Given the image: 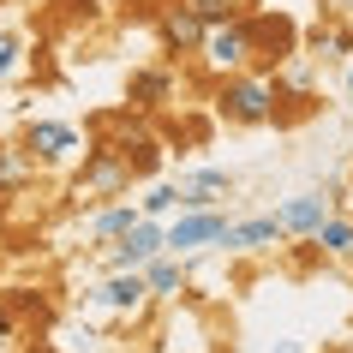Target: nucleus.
Returning <instances> with one entry per match:
<instances>
[{
  "label": "nucleus",
  "instance_id": "nucleus-9",
  "mask_svg": "<svg viewBox=\"0 0 353 353\" xmlns=\"http://www.w3.org/2000/svg\"><path fill=\"white\" fill-rule=\"evenodd\" d=\"M174 192H180V210H222L234 198V174L228 168H186Z\"/></svg>",
  "mask_w": 353,
  "mask_h": 353
},
{
  "label": "nucleus",
  "instance_id": "nucleus-6",
  "mask_svg": "<svg viewBox=\"0 0 353 353\" xmlns=\"http://www.w3.org/2000/svg\"><path fill=\"white\" fill-rule=\"evenodd\" d=\"M19 150H24L30 168H66L78 150H84V138H78V126H66V120H24Z\"/></svg>",
  "mask_w": 353,
  "mask_h": 353
},
{
  "label": "nucleus",
  "instance_id": "nucleus-15",
  "mask_svg": "<svg viewBox=\"0 0 353 353\" xmlns=\"http://www.w3.org/2000/svg\"><path fill=\"white\" fill-rule=\"evenodd\" d=\"M138 222H144V216H138V204H132V198H120V204H102V210L90 216V234H96L102 245H114L120 234H132Z\"/></svg>",
  "mask_w": 353,
  "mask_h": 353
},
{
  "label": "nucleus",
  "instance_id": "nucleus-2",
  "mask_svg": "<svg viewBox=\"0 0 353 353\" xmlns=\"http://www.w3.org/2000/svg\"><path fill=\"white\" fill-rule=\"evenodd\" d=\"M102 126H108V150L126 162V174L132 180H150L156 162H162V138L144 126V114L126 108V114H114V120H102Z\"/></svg>",
  "mask_w": 353,
  "mask_h": 353
},
{
  "label": "nucleus",
  "instance_id": "nucleus-20",
  "mask_svg": "<svg viewBox=\"0 0 353 353\" xmlns=\"http://www.w3.org/2000/svg\"><path fill=\"white\" fill-rule=\"evenodd\" d=\"M138 216H144V222H174V216H180V192L174 186H150L144 198H138Z\"/></svg>",
  "mask_w": 353,
  "mask_h": 353
},
{
  "label": "nucleus",
  "instance_id": "nucleus-16",
  "mask_svg": "<svg viewBox=\"0 0 353 353\" xmlns=\"http://www.w3.org/2000/svg\"><path fill=\"white\" fill-rule=\"evenodd\" d=\"M192 19L204 24V30H216V24H234V19H252V6L258 0H180Z\"/></svg>",
  "mask_w": 353,
  "mask_h": 353
},
{
  "label": "nucleus",
  "instance_id": "nucleus-17",
  "mask_svg": "<svg viewBox=\"0 0 353 353\" xmlns=\"http://www.w3.org/2000/svg\"><path fill=\"white\" fill-rule=\"evenodd\" d=\"M312 245L323 258H353V216H330V222L312 234Z\"/></svg>",
  "mask_w": 353,
  "mask_h": 353
},
{
  "label": "nucleus",
  "instance_id": "nucleus-12",
  "mask_svg": "<svg viewBox=\"0 0 353 353\" xmlns=\"http://www.w3.org/2000/svg\"><path fill=\"white\" fill-rule=\"evenodd\" d=\"M174 90H180V78H174V66H138L132 72V84H126V108L132 114H156V108H168L174 102Z\"/></svg>",
  "mask_w": 353,
  "mask_h": 353
},
{
  "label": "nucleus",
  "instance_id": "nucleus-18",
  "mask_svg": "<svg viewBox=\"0 0 353 353\" xmlns=\"http://www.w3.org/2000/svg\"><path fill=\"white\" fill-rule=\"evenodd\" d=\"M0 305L19 317V323H48V294L42 288H12V299H0Z\"/></svg>",
  "mask_w": 353,
  "mask_h": 353
},
{
  "label": "nucleus",
  "instance_id": "nucleus-10",
  "mask_svg": "<svg viewBox=\"0 0 353 353\" xmlns=\"http://www.w3.org/2000/svg\"><path fill=\"white\" fill-rule=\"evenodd\" d=\"M288 234H281L276 216H234L222 234V252H234V258H252V252H270V245H281Z\"/></svg>",
  "mask_w": 353,
  "mask_h": 353
},
{
  "label": "nucleus",
  "instance_id": "nucleus-13",
  "mask_svg": "<svg viewBox=\"0 0 353 353\" xmlns=\"http://www.w3.org/2000/svg\"><path fill=\"white\" fill-rule=\"evenodd\" d=\"M90 305H102V312H144V299H150V288H144V276H108V281H96L90 294Z\"/></svg>",
  "mask_w": 353,
  "mask_h": 353
},
{
  "label": "nucleus",
  "instance_id": "nucleus-8",
  "mask_svg": "<svg viewBox=\"0 0 353 353\" xmlns=\"http://www.w3.org/2000/svg\"><path fill=\"white\" fill-rule=\"evenodd\" d=\"M150 258H162V222H138L108 245V276H138Z\"/></svg>",
  "mask_w": 353,
  "mask_h": 353
},
{
  "label": "nucleus",
  "instance_id": "nucleus-1",
  "mask_svg": "<svg viewBox=\"0 0 353 353\" xmlns=\"http://www.w3.org/2000/svg\"><path fill=\"white\" fill-rule=\"evenodd\" d=\"M216 114L228 126H270L281 114V90L270 72H234L216 78Z\"/></svg>",
  "mask_w": 353,
  "mask_h": 353
},
{
  "label": "nucleus",
  "instance_id": "nucleus-11",
  "mask_svg": "<svg viewBox=\"0 0 353 353\" xmlns=\"http://www.w3.org/2000/svg\"><path fill=\"white\" fill-rule=\"evenodd\" d=\"M156 42H162V54H174V60H180V54H198V48H204V24L174 0V6L156 12Z\"/></svg>",
  "mask_w": 353,
  "mask_h": 353
},
{
  "label": "nucleus",
  "instance_id": "nucleus-23",
  "mask_svg": "<svg viewBox=\"0 0 353 353\" xmlns=\"http://www.w3.org/2000/svg\"><path fill=\"white\" fill-rule=\"evenodd\" d=\"M24 330V323H19V317H12V312H6V305H0V341H12V335H19Z\"/></svg>",
  "mask_w": 353,
  "mask_h": 353
},
{
  "label": "nucleus",
  "instance_id": "nucleus-19",
  "mask_svg": "<svg viewBox=\"0 0 353 353\" xmlns=\"http://www.w3.org/2000/svg\"><path fill=\"white\" fill-rule=\"evenodd\" d=\"M30 174H37V168L24 162L19 144H0V198H6V192H19V186H30Z\"/></svg>",
  "mask_w": 353,
  "mask_h": 353
},
{
  "label": "nucleus",
  "instance_id": "nucleus-5",
  "mask_svg": "<svg viewBox=\"0 0 353 353\" xmlns=\"http://www.w3.org/2000/svg\"><path fill=\"white\" fill-rule=\"evenodd\" d=\"M216 78H234V72H252V60H258V37H252V19H234V24H216L204 30V48H198Z\"/></svg>",
  "mask_w": 353,
  "mask_h": 353
},
{
  "label": "nucleus",
  "instance_id": "nucleus-24",
  "mask_svg": "<svg viewBox=\"0 0 353 353\" xmlns=\"http://www.w3.org/2000/svg\"><path fill=\"white\" fill-rule=\"evenodd\" d=\"M347 96H353V66H347Z\"/></svg>",
  "mask_w": 353,
  "mask_h": 353
},
{
  "label": "nucleus",
  "instance_id": "nucleus-21",
  "mask_svg": "<svg viewBox=\"0 0 353 353\" xmlns=\"http://www.w3.org/2000/svg\"><path fill=\"white\" fill-rule=\"evenodd\" d=\"M312 48H317V60H347L353 54V30H317Z\"/></svg>",
  "mask_w": 353,
  "mask_h": 353
},
{
  "label": "nucleus",
  "instance_id": "nucleus-14",
  "mask_svg": "<svg viewBox=\"0 0 353 353\" xmlns=\"http://www.w3.org/2000/svg\"><path fill=\"white\" fill-rule=\"evenodd\" d=\"M138 276H144L150 299H174V294H186V258H168V252H162V258H150Z\"/></svg>",
  "mask_w": 353,
  "mask_h": 353
},
{
  "label": "nucleus",
  "instance_id": "nucleus-22",
  "mask_svg": "<svg viewBox=\"0 0 353 353\" xmlns=\"http://www.w3.org/2000/svg\"><path fill=\"white\" fill-rule=\"evenodd\" d=\"M19 60H24V42L12 37V30H0V84L19 72Z\"/></svg>",
  "mask_w": 353,
  "mask_h": 353
},
{
  "label": "nucleus",
  "instance_id": "nucleus-4",
  "mask_svg": "<svg viewBox=\"0 0 353 353\" xmlns=\"http://www.w3.org/2000/svg\"><path fill=\"white\" fill-rule=\"evenodd\" d=\"M126 192H132L126 162H120L108 144H90V150H84V168L72 174V198H84V204H102V198H108V204H120Z\"/></svg>",
  "mask_w": 353,
  "mask_h": 353
},
{
  "label": "nucleus",
  "instance_id": "nucleus-3",
  "mask_svg": "<svg viewBox=\"0 0 353 353\" xmlns=\"http://www.w3.org/2000/svg\"><path fill=\"white\" fill-rule=\"evenodd\" d=\"M228 210H180L174 222H162V252L168 258H192V252H216L228 234Z\"/></svg>",
  "mask_w": 353,
  "mask_h": 353
},
{
  "label": "nucleus",
  "instance_id": "nucleus-7",
  "mask_svg": "<svg viewBox=\"0 0 353 353\" xmlns=\"http://www.w3.org/2000/svg\"><path fill=\"white\" fill-rule=\"evenodd\" d=\"M330 216H335V192H294V198L276 210V222H281L288 240H312Z\"/></svg>",
  "mask_w": 353,
  "mask_h": 353
}]
</instances>
